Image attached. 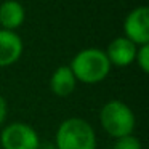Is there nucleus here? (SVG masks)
Wrapping results in <instances>:
<instances>
[{"mask_svg": "<svg viewBox=\"0 0 149 149\" xmlns=\"http://www.w3.org/2000/svg\"><path fill=\"white\" fill-rule=\"evenodd\" d=\"M136 50H138V47L133 42H130L127 37H117L107 45V50L104 53H106L111 66L114 64L119 68H125L135 61Z\"/></svg>", "mask_w": 149, "mask_h": 149, "instance_id": "423d86ee", "label": "nucleus"}, {"mask_svg": "<svg viewBox=\"0 0 149 149\" xmlns=\"http://www.w3.org/2000/svg\"><path fill=\"white\" fill-rule=\"evenodd\" d=\"M23 55V40L15 31L0 29V68H7Z\"/></svg>", "mask_w": 149, "mask_h": 149, "instance_id": "0eeeda50", "label": "nucleus"}, {"mask_svg": "<svg viewBox=\"0 0 149 149\" xmlns=\"http://www.w3.org/2000/svg\"><path fill=\"white\" fill-rule=\"evenodd\" d=\"M100 122L104 132L112 138H122V136L132 135L135 130V114L123 101L112 100L107 101L100 112Z\"/></svg>", "mask_w": 149, "mask_h": 149, "instance_id": "7ed1b4c3", "label": "nucleus"}, {"mask_svg": "<svg viewBox=\"0 0 149 149\" xmlns=\"http://www.w3.org/2000/svg\"><path fill=\"white\" fill-rule=\"evenodd\" d=\"M69 68L77 82L93 85L100 84L107 77L111 71V63L103 50L85 48L74 56Z\"/></svg>", "mask_w": 149, "mask_h": 149, "instance_id": "f257e3e1", "label": "nucleus"}, {"mask_svg": "<svg viewBox=\"0 0 149 149\" xmlns=\"http://www.w3.org/2000/svg\"><path fill=\"white\" fill-rule=\"evenodd\" d=\"M55 146L56 149H96V133L87 120L71 117L61 122Z\"/></svg>", "mask_w": 149, "mask_h": 149, "instance_id": "f03ea898", "label": "nucleus"}, {"mask_svg": "<svg viewBox=\"0 0 149 149\" xmlns=\"http://www.w3.org/2000/svg\"><path fill=\"white\" fill-rule=\"evenodd\" d=\"M125 37L136 47L149 43V10L146 5L136 7L128 13L123 23Z\"/></svg>", "mask_w": 149, "mask_h": 149, "instance_id": "39448f33", "label": "nucleus"}, {"mask_svg": "<svg viewBox=\"0 0 149 149\" xmlns=\"http://www.w3.org/2000/svg\"><path fill=\"white\" fill-rule=\"evenodd\" d=\"M135 61L138 63V66L141 68L143 72H149V43L148 45H141L136 50Z\"/></svg>", "mask_w": 149, "mask_h": 149, "instance_id": "9b49d317", "label": "nucleus"}, {"mask_svg": "<svg viewBox=\"0 0 149 149\" xmlns=\"http://www.w3.org/2000/svg\"><path fill=\"white\" fill-rule=\"evenodd\" d=\"M7 114H8V104H7V101H5V98L0 95V125L5 122Z\"/></svg>", "mask_w": 149, "mask_h": 149, "instance_id": "f8f14e48", "label": "nucleus"}, {"mask_svg": "<svg viewBox=\"0 0 149 149\" xmlns=\"http://www.w3.org/2000/svg\"><path fill=\"white\" fill-rule=\"evenodd\" d=\"M26 11L16 0H7L0 5V26L5 31H15L24 23Z\"/></svg>", "mask_w": 149, "mask_h": 149, "instance_id": "6e6552de", "label": "nucleus"}, {"mask_svg": "<svg viewBox=\"0 0 149 149\" xmlns=\"http://www.w3.org/2000/svg\"><path fill=\"white\" fill-rule=\"evenodd\" d=\"M40 138L27 123L13 122L2 130L0 146L3 149H37Z\"/></svg>", "mask_w": 149, "mask_h": 149, "instance_id": "20e7f679", "label": "nucleus"}, {"mask_svg": "<svg viewBox=\"0 0 149 149\" xmlns=\"http://www.w3.org/2000/svg\"><path fill=\"white\" fill-rule=\"evenodd\" d=\"M114 149H143V148H141V141L132 133V135L117 138Z\"/></svg>", "mask_w": 149, "mask_h": 149, "instance_id": "9d476101", "label": "nucleus"}, {"mask_svg": "<svg viewBox=\"0 0 149 149\" xmlns=\"http://www.w3.org/2000/svg\"><path fill=\"white\" fill-rule=\"evenodd\" d=\"M37 149H56L55 143H39Z\"/></svg>", "mask_w": 149, "mask_h": 149, "instance_id": "ddd939ff", "label": "nucleus"}, {"mask_svg": "<svg viewBox=\"0 0 149 149\" xmlns=\"http://www.w3.org/2000/svg\"><path fill=\"white\" fill-rule=\"evenodd\" d=\"M75 85H77V80H75L69 66H59L58 69H55L52 80H50V87H52V91L56 96L59 98L69 96L75 90Z\"/></svg>", "mask_w": 149, "mask_h": 149, "instance_id": "1a4fd4ad", "label": "nucleus"}]
</instances>
